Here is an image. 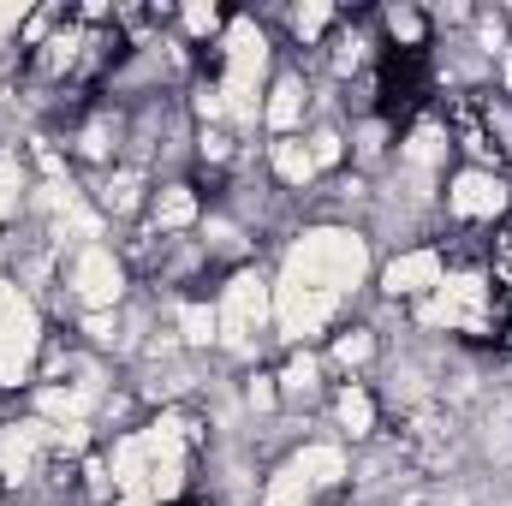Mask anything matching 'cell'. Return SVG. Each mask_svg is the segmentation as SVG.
<instances>
[{"instance_id": "1", "label": "cell", "mask_w": 512, "mask_h": 506, "mask_svg": "<svg viewBox=\"0 0 512 506\" xmlns=\"http://www.w3.org/2000/svg\"><path fill=\"white\" fill-rule=\"evenodd\" d=\"M364 274H370V245H364L358 233H346V227H322V233H304V239L286 251V274H280V280H298V286H310V292L340 298V292H352Z\"/></svg>"}, {"instance_id": "2", "label": "cell", "mask_w": 512, "mask_h": 506, "mask_svg": "<svg viewBox=\"0 0 512 506\" xmlns=\"http://www.w3.org/2000/svg\"><path fill=\"white\" fill-rule=\"evenodd\" d=\"M274 316V286L262 280V274H233L227 280V292H221V310H215V340L227 346V352H251L256 346V328Z\"/></svg>"}, {"instance_id": "3", "label": "cell", "mask_w": 512, "mask_h": 506, "mask_svg": "<svg viewBox=\"0 0 512 506\" xmlns=\"http://www.w3.org/2000/svg\"><path fill=\"white\" fill-rule=\"evenodd\" d=\"M262 66H268L262 30H256L251 18H233V24H227V78H221V96H227V114H233V120H256Z\"/></svg>"}, {"instance_id": "4", "label": "cell", "mask_w": 512, "mask_h": 506, "mask_svg": "<svg viewBox=\"0 0 512 506\" xmlns=\"http://www.w3.org/2000/svg\"><path fill=\"white\" fill-rule=\"evenodd\" d=\"M36 346H42V316H36V304H30L12 280H0V387H18V381L30 376Z\"/></svg>"}, {"instance_id": "5", "label": "cell", "mask_w": 512, "mask_h": 506, "mask_svg": "<svg viewBox=\"0 0 512 506\" xmlns=\"http://www.w3.org/2000/svg\"><path fill=\"white\" fill-rule=\"evenodd\" d=\"M72 292H78L90 310H114L120 292H126V268H120V256L108 251V245H84V251L72 256Z\"/></svg>"}, {"instance_id": "6", "label": "cell", "mask_w": 512, "mask_h": 506, "mask_svg": "<svg viewBox=\"0 0 512 506\" xmlns=\"http://www.w3.org/2000/svg\"><path fill=\"white\" fill-rule=\"evenodd\" d=\"M334 304H340V298L310 292V286H298V280H280V286H274V322H280L286 340H310V334H322L328 316H334Z\"/></svg>"}, {"instance_id": "7", "label": "cell", "mask_w": 512, "mask_h": 506, "mask_svg": "<svg viewBox=\"0 0 512 506\" xmlns=\"http://www.w3.org/2000/svg\"><path fill=\"white\" fill-rule=\"evenodd\" d=\"M48 447H54V423H42V417L6 423V429H0V477H6V483H30Z\"/></svg>"}, {"instance_id": "8", "label": "cell", "mask_w": 512, "mask_h": 506, "mask_svg": "<svg viewBox=\"0 0 512 506\" xmlns=\"http://www.w3.org/2000/svg\"><path fill=\"white\" fill-rule=\"evenodd\" d=\"M447 209L459 221H495L507 209V185L489 173V167H465L453 185H447Z\"/></svg>"}, {"instance_id": "9", "label": "cell", "mask_w": 512, "mask_h": 506, "mask_svg": "<svg viewBox=\"0 0 512 506\" xmlns=\"http://www.w3.org/2000/svg\"><path fill=\"white\" fill-rule=\"evenodd\" d=\"M387 292L393 298H417V292H435L447 274H441V251H405L387 262Z\"/></svg>"}, {"instance_id": "10", "label": "cell", "mask_w": 512, "mask_h": 506, "mask_svg": "<svg viewBox=\"0 0 512 506\" xmlns=\"http://www.w3.org/2000/svg\"><path fill=\"white\" fill-rule=\"evenodd\" d=\"M292 471H298L310 489H334V483L346 477V453H340V447H328V441H316V447H304V453L292 459Z\"/></svg>"}, {"instance_id": "11", "label": "cell", "mask_w": 512, "mask_h": 506, "mask_svg": "<svg viewBox=\"0 0 512 506\" xmlns=\"http://www.w3.org/2000/svg\"><path fill=\"white\" fill-rule=\"evenodd\" d=\"M274 173H280L286 185H298V191H304V185L316 179V161H310V143H304V137H280V143H274Z\"/></svg>"}, {"instance_id": "12", "label": "cell", "mask_w": 512, "mask_h": 506, "mask_svg": "<svg viewBox=\"0 0 512 506\" xmlns=\"http://www.w3.org/2000/svg\"><path fill=\"white\" fill-rule=\"evenodd\" d=\"M197 221V191L191 185H161V197H155V227H191Z\"/></svg>"}, {"instance_id": "13", "label": "cell", "mask_w": 512, "mask_h": 506, "mask_svg": "<svg viewBox=\"0 0 512 506\" xmlns=\"http://www.w3.org/2000/svg\"><path fill=\"white\" fill-rule=\"evenodd\" d=\"M298 120H304V84H298V78H280V84H274V96H268V126L292 131Z\"/></svg>"}, {"instance_id": "14", "label": "cell", "mask_w": 512, "mask_h": 506, "mask_svg": "<svg viewBox=\"0 0 512 506\" xmlns=\"http://www.w3.org/2000/svg\"><path fill=\"white\" fill-rule=\"evenodd\" d=\"M441 155H447V131H441V126H417V131H411V143H405V161H411L417 173L441 167Z\"/></svg>"}, {"instance_id": "15", "label": "cell", "mask_w": 512, "mask_h": 506, "mask_svg": "<svg viewBox=\"0 0 512 506\" xmlns=\"http://www.w3.org/2000/svg\"><path fill=\"white\" fill-rule=\"evenodd\" d=\"M334 411H340V429H352V435H370V429H376V405H370L364 387H346Z\"/></svg>"}, {"instance_id": "16", "label": "cell", "mask_w": 512, "mask_h": 506, "mask_svg": "<svg viewBox=\"0 0 512 506\" xmlns=\"http://www.w3.org/2000/svg\"><path fill=\"white\" fill-rule=\"evenodd\" d=\"M262 506H310V483L286 465V471H274L268 477V489H262Z\"/></svg>"}, {"instance_id": "17", "label": "cell", "mask_w": 512, "mask_h": 506, "mask_svg": "<svg viewBox=\"0 0 512 506\" xmlns=\"http://www.w3.org/2000/svg\"><path fill=\"white\" fill-rule=\"evenodd\" d=\"M137 191H143V179H137L131 167H120V173L102 185V209H108V215H131V209H137Z\"/></svg>"}, {"instance_id": "18", "label": "cell", "mask_w": 512, "mask_h": 506, "mask_svg": "<svg viewBox=\"0 0 512 506\" xmlns=\"http://www.w3.org/2000/svg\"><path fill=\"white\" fill-rule=\"evenodd\" d=\"M179 340L185 346H215V310L209 304H185L179 310Z\"/></svg>"}, {"instance_id": "19", "label": "cell", "mask_w": 512, "mask_h": 506, "mask_svg": "<svg viewBox=\"0 0 512 506\" xmlns=\"http://www.w3.org/2000/svg\"><path fill=\"white\" fill-rule=\"evenodd\" d=\"M328 24H334V6H328V0H310V6H298V12H292V30H298V42H316Z\"/></svg>"}, {"instance_id": "20", "label": "cell", "mask_w": 512, "mask_h": 506, "mask_svg": "<svg viewBox=\"0 0 512 506\" xmlns=\"http://www.w3.org/2000/svg\"><path fill=\"white\" fill-rule=\"evenodd\" d=\"M18 203H24V167H18L12 155H0V221H6Z\"/></svg>"}, {"instance_id": "21", "label": "cell", "mask_w": 512, "mask_h": 506, "mask_svg": "<svg viewBox=\"0 0 512 506\" xmlns=\"http://www.w3.org/2000/svg\"><path fill=\"white\" fill-rule=\"evenodd\" d=\"M387 30H393V42H405V48L423 42V18H417L411 6H393V12H387Z\"/></svg>"}, {"instance_id": "22", "label": "cell", "mask_w": 512, "mask_h": 506, "mask_svg": "<svg viewBox=\"0 0 512 506\" xmlns=\"http://www.w3.org/2000/svg\"><path fill=\"white\" fill-rule=\"evenodd\" d=\"M280 387H286V393H316V358H310V352H298V358L286 364Z\"/></svg>"}, {"instance_id": "23", "label": "cell", "mask_w": 512, "mask_h": 506, "mask_svg": "<svg viewBox=\"0 0 512 506\" xmlns=\"http://www.w3.org/2000/svg\"><path fill=\"white\" fill-rule=\"evenodd\" d=\"M334 358H340L346 370H352V364H364V358H370V334H364V328L340 334V340H334Z\"/></svg>"}, {"instance_id": "24", "label": "cell", "mask_w": 512, "mask_h": 506, "mask_svg": "<svg viewBox=\"0 0 512 506\" xmlns=\"http://www.w3.org/2000/svg\"><path fill=\"white\" fill-rule=\"evenodd\" d=\"M78 149H84L90 161H108V149H114V126H108V120H96V126L84 131V143H78Z\"/></svg>"}, {"instance_id": "25", "label": "cell", "mask_w": 512, "mask_h": 506, "mask_svg": "<svg viewBox=\"0 0 512 506\" xmlns=\"http://www.w3.org/2000/svg\"><path fill=\"white\" fill-rule=\"evenodd\" d=\"M185 30H191V36H215V30H221V12L197 0V6H185Z\"/></svg>"}, {"instance_id": "26", "label": "cell", "mask_w": 512, "mask_h": 506, "mask_svg": "<svg viewBox=\"0 0 512 506\" xmlns=\"http://www.w3.org/2000/svg\"><path fill=\"white\" fill-rule=\"evenodd\" d=\"M340 155H346V143H340L334 131H316V137H310V161H316V167H334Z\"/></svg>"}, {"instance_id": "27", "label": "cell", "mask_w": 512, "mask_h": 506, "mask_svg": "<svg viewBox=\"0 0 512 506\" xmlns=\"http://www.w3.org/2000/svg\"><path fill=\"white\" fill-rule=\"evenodd\" d=\"M197 114H203V120H221V114H227V96H221V84H203V90H197Z\"/></svg>"}, {"instance_id": "28", "label": "cell", "mask_w": 512, "mask_h": 506, "mask_svg": "<svg viewBox=\"0 0 512 506\" xmlns=\"http://www.w3.org/2000/svg\"><path fill=\"white\" fill-rule=\"evenodd\" d=\"M24 24H30V12H24V0H18V6H0V48H6V36H18Z\"/></svg>"}, {"instance_id": "29", "label": "cell", "mask_w": 512, "mask_h": 506, "mask_svg": "<svg viewBox=\"0 0 512 506\" xmlns=\"http://www.w3.org/2000/svg\"><path fill=\"white\" fill-rule=\"evenodd\" d=\"M245 399H251L256 411H268V405H274V381H262V376H256L251 387H245Z\"/></svg>"}, {"instance_id": "30", "label": "cell", "mask_w": 512, "mask_h": 506, "mask_svg": "<svg viewBox=\"0 0 512 506\" xmlns=\"http://www.w3.org/2000/svg\"><path fill=\"white\" fill-rule=\"evenodd\" d=\"M203 155L209 161H227V137H203Z\"/></svg>"}]
</instances>
